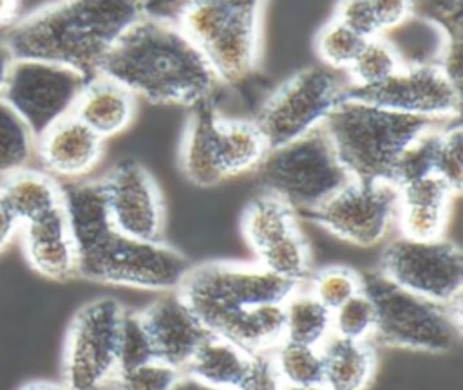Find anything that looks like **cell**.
<instances>
[{
    "instance_id": "obj_1",
    "label": "cell",
    "mask_w": 463,
    "mask_h": 390,
    "mask_svg": "<svg viewBox=\"0 0 463 390\" xmlns=\"http://www.w3.org/2000/svg\"><path fill=\"white\" fill-rule=\"evenodd\" d=\"M60 190L76 249V276L146 291L177 289L188 260L163 242L121 233L110 220L101 181H65Z\"/></svg>"
},
{
    "instance_id": "obj_2",
    "label": "cell",
    "mask_w": 463,
    "mask_h": 390,
    "mask_svg": "<svg viewBox=\"0 0 463 390\" xmlns=\"http://www.w3.org/2000/svg\"><path fill=\"white\" fill-rule=\"evenodd\" d=\"M297 287L259 264L204 262L188 267L175 292L210 334L255 354L284 339L282 303Z\"/></svg>"
},
{
    "instance_id": "obj_3",
    "label": "cell",
    "mask_w": 463,
    "mask_h": 390,
    "mask_svg": "<svg viewBox=\"0 0 463 390\" xmlns=\"http://www.w3.org/2000/svg\"><path fill=\"white\" fill-rule=\"evenodd\" d=\"M99 74L152 103L188 105L221 85L203 51L170 20L143 14L114 43Z\"/></svg>"
},
{
    "instance_id": "obj_4",
    "label": "cell",
    "mask_w": 463,
    "mask_h": 390,
    "mask_svg": "<svg viewBox=\"0 0 463 390\" xmlns=\"http://www.w3.org/2000/svg\"><path fill=\"white\" fill-rule=\"evenodd\" d=\"M141 16V0H56L18 18L2 40L14 60L52 61L90 79Z\"/></svg>"
},
{
    "instance_id": "obj_5",
    "label": "cell",
    "mask_w": 463,
    "mask_h": 390,
    "mask_svg": "<svg viewBox=\"0 0 463 390\" xmlns=\"http://www.w3.org/2000/svg\"><path fill=\"white\" fill-rule=\"evenodd\" d=\"M441 123L345 98L322 126L351 179L391 182L402 152L425 130Z\"/></svg>"
},
{
    "instance_id": "obj_6",
    "label": "cell",
    "mask_w": 463,
    "mask_h": 390,
    "mask_svg": "<svg viewBox=\"0 0 463 390\" xmlns=\"http://www.w3.org/2000/svg\"><path fill=\"white\" fill-rule=\"evenodd\" d=\"M362 291L374 305L373 338L385 347L441 354L461 338L463 325L452 318L447 305L402 289L380 271L362 274Z\"/></svg>"
},
{
    "instance_id": "obj_7",
    "label": "cell",
    "mask_w": 463,
    "mask_h": 390,
    "mask_svg": "<svg viewBox=\"0 0 463 390\" xmlns=\"http://www.w3.org/2000/svg\"><path fill=\"white\" fill-rule=\"evenodd\" d=\"M268 193L293 209L309 211L342 188L351 177L340 164L324 126L266 152L255 168Z\"/></svg>"
},
{
    "instance_id": "obj_8",
    "label": "cell",
    "mask_w": 463,
    "mask_h": 390,
    "mask_svg": "<svg viewBox=\"0 0 463 390\" xmlns=\"http://www.w3.org/2000/svg\"><path fill=\"white\" fill-rule=\"evenodd\" d=\"M349 78L324 63L291 76L260 107L255 125L268 150L295 141L320 126L329 112L345 99Z\"/></svg>"
},
{
    "instance_id": "obj_9",
    "label": "cell",
    "mask_w": 463,
    "mask_h": 390,
    "mask_svg": "<svg viewBox=\"0 0 463 390\" xmlns=\"http://www.w3.org/2000/svg\"><path fill=\"white\" fill-rule=\"evenodd\" d=\"M123 305L109 296L83 303L72 316L61 358L67 390H103L118 370V334Z\"/></svg>"
},
{
    "instance_id": "obj_10",
    "label": "cell",
    "mask_w": 463,
    "mask_h": 390,
    "mask_svg": "<svg viewBox=\"0 0 463 390\" xmlns=\"http://www.w3.org/2000/svg\"><path fill=\"white\" fill-rule=\"evenodd\" d=\"M378 271L392 283L439 305L463 298V255L445 238L398 237L382 253Z\"/></svg>"
},
{
    "instance_id": "obj_11",
    "label": "cell",
    "mask_w": 463,
    "mask_h": 390,
    "mask_svg": "<svg viewBox=\"0 0 463 390\" xmlns=\"http://www.w3.org/2000/svg\"><path fill=\"white\" fill-rule=\"evenodd\" d=\"M87 79L65 67L43 60H14L0 98L38 137L51 125L72 114Z\"/></svg>"
},
{
    "instance_id": "obj_12",
    "label": "cell",
    "mask_w": 463,
    "mask_h": 390,
    "mask_svg": "<svg viewBox=\"0 0 463 390\" xmlns=\"http://www.w3.org/2000/svg\"><path fill=\"white\" fill-rule=\"evenodd\" d=\"M398 213V188L383 181L349 179L306 215L335 237L354 246L382 242Z\"/></svg>"
},
{
    "instance_id": "obj_13",
    "label": "cell",
    "mask_w": 463,
    "mask_h": 390,
    "mask_svg": "<svg viewBox=\"0 0 463 390\" xmlns=\"http://www.w3.org/2000/svg\"><path fill=\"white\" fill-rule=\"evenodd\" d=\"M242 237L266 271L300 285L309 273V249L295 209L280 197L264 191L244 209Z\"/></svg>"
},
{
    "instance_id": "obj_14",
    "label": "cell",
    "mask_w": 463,
    "mask_h": 390,
    "mask_svg": "<svg viewBox=\"0 0 463 390\" xmlns=\"http://www.w3.org/2000/svg\"><path fill=\"white\" fill-rule=\"evenodd\" d=\"M345 98L443 123L458 119L461 112V90L436 63H403L392 76L373 87L349 83Z\"/></svg>"
},
{
    "instance_id": "obj_15",
    "label": "cell",
    "mask_w": 463,
    "mask_h": 390,
    "mask_svg": "<svg viewBox=\"0 0 463 390\" xmlns=\"http://www.w3.org/2000/svg\"><path fill=\"white\" fill-rule=\"evenodd\" d=\"M112 224L125 235L161 242L163 200L152 175L136 161H121L101 179Z\"/></svg>"
},
{
    "instance_id": "obj_16",
    "label": "cell",
    "mask_w": 463,
    "mask_h": 390,
    "mask_svg": "<svg viewBox=\"0 0 463 390\" xmlns=\"http://www.w3.org/2000/svg\"><path fill=\"white\" fill-rule=\"evenodd\" d=\"M139 316L148 332L154 358L181 372L201 341L210 334L175 291H168L154 300Z\"/></svg>"
},
{
    "instance_id": "obj_17",
    "label": "cell",
    "mask_w": 463,
    "mask_h": 390,
    "mask_svg": "<svg viewBox=\"0 0 463 390\" xmlns=\"http://www.w3.org/2000/svg\"><path fill=\"white\" fill-rule=\"evenodd\" d=\"M103 141L74 114H69L36 137L34 155L51 177L80 181L99 162Z\"/></svg>"
},
{
    "instance_id": "obj_18",
    "label": "cell",
    "mask_w": 463,
    "mask_h": 390,
    "mask_svg": "<svg viewBox=\"0 0 463 390\" xmlns=\"http://www.w3.org/2000/svg\"><path fill=\"white\" fill-rule=\"evenodd\" d=\"M22 249L29 265L49 280L76 276V249L63 208L20 226Z\"/></svg>"
},
{
    "instance_id": "obj_19",
    "label": "cell",
    "mask_w": 463,
    "mask_h": 390,
    "mask_svg": "<svg viewBox=\"0 0 463 390\" xmlns=\"http://www.w3.org/2000/svg\"><path fill=\"white\" fill-rule=\"evenodd\" d=\"M134 110V94L112 78L98 74L83 85L72 114L101 139H107L130 125Z\"/></svg>"
},
{
    "instance_id": "obj_20",
    "label": "cell",
    "mask_w": 463,
    "mask_h": 390,
    "mask_svg": "<svg viewBox=\"0 0 463 390\" xmlns=\"http://www.w3.org/2000/svg\"><path fill=\"white\" fill-rule=\"evenodd\" d=\"M219 119L221 116L213 98L203 99L192 107L181 146V166L184 175L197 186H215L224 179L217 162Z\"/></svg>"
},
{
    "instance_id": "obj_21",
    "label": "cell",
    "mask_w": 463,
    "mask_h": 390,
    "mask_svg": "<svg viewBox=\"0 0 463 390\" xmlns=\"http://www.w3.org/2000/svg\"><path fill=\"white\" fill-rule=\"evenodd\" d=\"M322 385L329 390H365L376 372L371 341L329 336L320 345Z\"/></svg>"
},
{
    "instance_id": "obj_22",
    "label": "cell",
    "mask_w": 463,
    "mask_h": 390,
    "mask_svg": "<svg viewBox=\"0 0 463 390\" xmlns=\"http://www.w3.org/2000/svg\"><path fill=\"white\" fill-rule=\"evenodd\" d=\"M0 199L22 226L60 208L61 190L49 173L24 168L2 179Z\"/></svg>"
},
{
    "instance_id": "obj_23",
    "label": "cell",
    "mask_w": 463,
    "mask_h": 390,
    "mask_svg": "<svg viewBox=\"0 0 463 390\" xmlns=\"http://www.w3.org/2000/svg\"><path fill=\"white\" fill-rule=\"evenodd\" d=\"M248 363V354L232 341L208 334L194 356L190 358L184 374L206 385L233 390Z\"/></svg>"
},
{
    "instance_id": "obj_24",
    "label": "cell",
    "mask_w": 463,
    "mask_h": 390,
    "mask_svg": "<svg viewBox=\"0 0 463 390\" xmlns=\"http://www.w3.org/2000/svg\"><path fill=\"white\" fill-rule=\"evenodd\" d=\"M268 152V144L255 121L219 119L217 162L222 177L255 170Z\"/></svg>"
},
{
    "instance_id": "obj_25",
    "label": "cell",
    "mask_w": 463,
    "mask_h": 390,
    "mask_svg": "<svg viewBox=\"0 0 463 390\" xmlns=\"http://www.w3.org/2000/svg\"><path fill=\"white\" fill-rule=\"evenodd\" d=\"M284 339L320 347L331 336V311L297 287L284 300Z\"/></svg>"
},
{
    "instance_id": "obj_26",
    "label": "cell",
    "mask_w": 463,
    "mask_h": 390,
    "mask_svg": "<svg viewBox=\"0 0 463 390\" xmlns=\"http://www.w3.org/2000/svg\"><path fill=\"white\" fill-rule=\"evenodd\" d=\"M36 137L24 119L0 98V177L29 166Z\"/></svg>"
},
{
    "instance_id": "obj_27",
    "label": "cell",
    "mask_w": 463,
    "mask_h": 390,
    "mask_svg": "<svg viewBox=\"0 0 463 390\" xmlns=\"http://www.w3.org/2000/svg\"><path fill=\"white\" fill-rule=\"evenodd\" d=\"M402 65L403 63L391 40H387L383 34H378L364 42L345 74L354 87H373L385 81Z\"/></svg>"
},
{
    "instance_id": "obj_28",
    "label": "cell",
    "mask_w": 463,
    "mask_h": 390,
    "mask_svg": "<svg viewBox=\"0 0 463 390\" xmlns=\"http://www.w3.org/2000/svg\"><path fill=\"white\" fill-rule=\"evenodd\" d=\"M271 358L286 386H309L322 383L320 347L282 339L271 350Z\"/></svg>"
},
{
    "instance_id": "obj_29",
    "label": "cell",
    "mask_w": 463,
    "mask_h": 390,
    "mask_svg": "<svg viewBox=\"0 0 463 390\" xmlns=\"http://www.w3.org/2000/svg\"><path fill=\"white\" fill-rule=\"evenodd\" d=\"M367 38L360 36L347 25L340 23L338 20L331 18L317 34L315 47L324 65L336 69V70H347V67L356 58L358 51L362 49L364 42Z\"/></svg>"
},
{
    "instance_id": "obj_30",
    "label": "cell",
    "mask_w": 463,
    "mask_h": 390,
    "mask_svg": "<svg viewBox=\"0 0 463 390\" xmlns=\"http://www.w3.org/2000/svg\"><path fill=\"white\" fill-rule=\"evenodd\" d=\"M439 125L425 130L420 137H416L398 157L392 173H391V184L396 188L412 182L416 179L427 177L434 173V157L439 139Z\"/></svg>"
},
{
    "instance_id": "obj_31",
    "label": "cell",
    "mask_w": 463,
    "mask_h": 390,
    "mask_svg": "<svg viewBox=\"0 0 463 390\" xmlns=\"http://www.w3.org/2000/svg\"><path fill=\"white\" fill-rule=\"evenodd\" d=\"M374 305L371 298L360 291L331 311V334L345 339L369 341L374 334Z\"/></svg>"
},
{
    "instance_id": "obj_32",
    "label": "cell",
    "mask_w": 463,
    "mask_h": 390,
    "mask_svg": "<svg viewBox=\"0 0 463 390\" xmlns=\"http://www.w3.org/2000/svg\"><path fill=\"white\" fill-rule=\"evenodd\" d=\"M307 291L329 311H335L362 291V274L345 265H329L311 278Z\"/></svg>"
},
{
    "instance_id": "obj_33",
    "label": "cell",
    "mask_w": 463,
    "mask_h": 390,
    "mask_svg": "<svg viewBox=\"0 0 463 390\" xmlns=\"http://www.w3.org/2000/svg\"><path fill=\"white\" fill-rule=\"evenodd\" d=\"M450 208L425 206V204H400L398 202V224L402 237L411 240H438L443 238L449 224Z\"/></svg>"
},
{
    "instance_id": "obj_34",
    "label": "cell",
    "mask_w": 463,
    "mask_h": 390,
    "mask_svg": "<svg viewBox=\"0 0 463 390\" xmlns=\"http://www.w3.org/2000/svg\"><path fill=\"white\" fill-rule=\"evenodd\" d=\"M434 175L445 181L450 190L458 195L463 186V132L458 119L449 121L447 126L439 130L436 157H434Z\"/></svg>"
},
{
    "instance_id": "obj_35",
    "label": "cell",
    "mask_w": 463,
    "mask_h": 390,
    "mask_svg": "<svg viewBox=\"0 0 463 390\" xmlns=\"http://www.w3.org/2000/svg\"><path fill=\"white\" fill-rule=\"evenodd\" d=\"M152 359H156L154 348L139 312L125 309L118 334V370H127Z\"/></svg>"
},
{
    "instance_id": "obj_36",
    "label": "cell",
    "mask_w": 463,
    "mask_h": 390,
    "mask_svg": "<svg viewBox=\"0 0 463 390\" xmlns=\"http://www.w3.org/2000/svg\"><path fill=\"white\" fill-rule=\"evenodd\" d=\"M181 374V370L152 359L127 370H118L110 385L112 390H172Z\"/></svg>"
},
{
    "instance_id": "obj_37",
    "label": "cell",
    "mask_w": 463,
    "mask_h": 390,
    "mask_svg": "<svg viewBox=\"0 0 463 390\" xmlns=\"http://www.w3.org/2000/svg\"><path fill=\"white\" fill-rule=\"evenodd\" d=\"M412 16L434 27L443 42L463 40V0H412Z\"/></svg>"
},
{
    "instance_id": "obj_38",
    "label": "cell",
    "mask_w": 463,
    "mask_h": 390,
    "mask_svg": "<svg viewBox=\"0 0 463 390\" xmlns=\"http://www.w3.org/2000/svg\"><path fill=\"white\" fill-rule=\"evenodd\" d=\"M233 390H286L269 352L248 354L246 368Z\"/></svg>"
},
{
    "instance_id": "obj_39",
    "label": "cell",
    "mask_w": 463,
    "mask_h": 390,
    "mask_svg": "<svg viewBox=\"0 0 463 390\" xmlns=\"http://www.w3.org/2000/svg\"><path fill=\"white\" fill-rule=\"evenodd\" d=\"M333 18L364 38L380 34L369 0H338Z\"/></svg>"
},
{
    "instance_id": "obj_40",
    "label": "cell",
    "mask_w": 463,
    "mask_h": 390,
    "mask_svg": "<svg viewBox=\"0 0 463 390\" xmlns=\"http://www.w3.org/2000/svg\"><path fill=\"white\" fill-rule=\"evenodd\" d=\"M380 34L402 27L412 18V0H369Z\"/></svg>"
},
{
    "instance_id": "obj_41",
    "label": "cell",
    "mask_w": 463,
    "mask_h": 390,
    "mask_svg": "<svg viewBox=\"0 0 463 390\" xmlns=\"http://www.w3.org/2000/svg\"><path fill=\"white\" fill-rule=\"evenodd\" d=\"M463 40L443 42L436 58V65L450 79L454 87L461 90L463 81Z\"/></svg>"
},
{
    "instance_id": "obj_42",
    "label": "cell",
    "mask_w": 463,
    "mask_h": 390,
    "mask_svg": "<svg viewBox=\"0 0 463 390\" xmlns=\"http://www.w3.org/2000/svg\"><path fill=\"white\" fill-rule=\"evenodd\" d=\"M186 2L188 0H141V9L143 14L174 22Z\"/></svg>"
},
{
    "instance_id": "obj_43",
    "label": "cell",
    "mask_w": 463,
    "mask_h": 390,
    "mask_svg": "<svg viewBox=\"0 0 463 390\" xmlns=\"http://www.w3.org/2000/svg\"><path fill=\"white\" fill-rule=\"evenodd\" d=\"M18 231H20V222L0 199V253L7 247V244L13 240V237Z\"/></svg>"
},
{
    "instance_id": "obj_44",
    "label": "cell",
    "mask_w": 463,
    "mask_h": 390,
    "mask_svg": "<svg viewBox=\"0 0 463 390\" xmlns=\"http://www.w3.org/2000/svg\"><path fill=\"white\" fill-rule=\"evenodd\" d=\"M20 18V0H0V29L11 27Z\"/></svg>"
},
{
    "instance_id": "obj_45",
    "label": "cell",
    "mask_w": 463,
    "mask_h": 390,
    "mask_svg": "<svg viewBox=\"0 0 463 390\" xmlns=\"http://www.w3.org/2000/svg\"><path fill=\"white\" fill-rule=\"evenodd\" d=\"M172 390H226V388H217V386L206 385V383L197 381L195 377H192V376H188V374L183 372Z\"/></svg>"
},
{
    "instance_id": "obj_46",
    "label": "cell",
    "mask_w": 463,
    "mask_h": 390,
    "mask_svg": "<svg viewBox=\"0 0 463 390\" xmlns=\"http://www.w3.org/2000/svg\"><path fill=\"white\" fill-rule=\"evenodd\" d=\"M13 61H14V58H13L11 51L7 49V45L0 38V94L4 90V85H5V79H7V74H9V69H11Z\"/></svg>"
},
{
    "instance_id": "obj_47",
    "label": "cell",
    "mask_w": 463,
    "mask_h": 390,
    "mask_svg": "<svg viewBox=\"0 0 463 390\" xmlns=\"http://www.w3.org/2000/svg\"><path fill=\"white\" fill-rule=\"evenodd\" d=\"M20 390H67L63 385L58 383H49V381H34V383H27L25 386H22Z\"/></svg>"
},
{
    "instance_id": "obj_48",
    "label": "cell",
    "mask_w": 463,
    "mask_h": 390,
    "mask_svg": "<svg viewBox=\"0 0 463 390\" xmlns=\"http://www.w3.org/2000/svg\"><path fill=\"white\" fill-rule=\"evenodd\" d=\"M286 390H329V388L320 383V385H309V386H286Z\"/></svg>"
}]
</instances>
